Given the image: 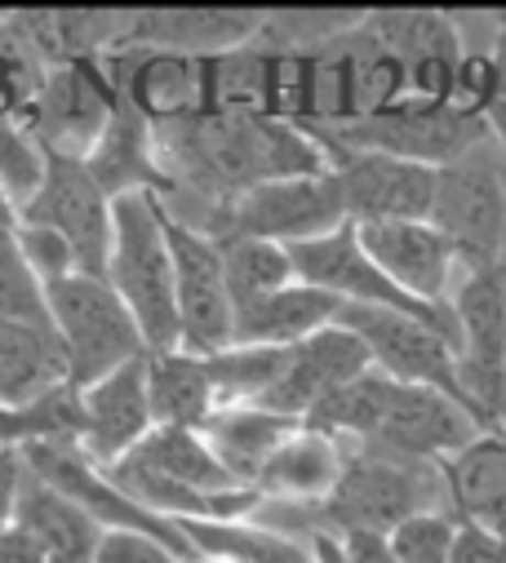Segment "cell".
I'll return each mask as SVG.
<instances>
[{
	"instance_id": "cell-1",
	"label": "cell",
	"mask_w": 506,
	"mask_h": 563,
	"mask_svg": "<svg viewBox=\"0 0 506 563\" xmlns=\"http://www.w3.org/2000/svg\"><path fill=\"white\" fill-rule=\"evenodd\" d=\"M107 279L124 307L134 311L152 351H178V294H174V249H169V218L152 191L116 200V240Z\"/></svg>"
},
{
	"instance_id": "cell-2",
	"label": "cell",
	"mask_w": 506,
	"mask_h": 563,
	"mask_svg": "<svg viewBox=\"0 0 506 563\" xmlns=\"http://www.w3.org/2000/svg\"><path fill=\"white\" fill-rule=\"evenodd\" d=\"M449 510L444 475L440 466L396 457L373 444H346V471L320 515V532L346 537V532H396L414 515Z\"/></svg>"
},
{
	"instance_id": "cell-3",
	"label": "cell",
	"mask_w": 506,
	"mask_h": 563,
	"mask_svg": "<svg viewBox=\"0 0 506 563\" xmlns=\"http://www.w3.org/2000/svg\"><path fill=\"white\" fill-rule=\"evenodd\" d=\"M311 133L324 147L383 152V156H400L427 169H444L488 143V124L480 115L453 102H427V98H400L396 107L364 115L355 124H333V129H311Z\"/></svg>"
},
{
	"instance_id": "cell-4",
	"label": "cell",
	"mask_w": 506,
	"mask_h": 563,
	"mask_svg": "<svg viewBox=\"0 0 506 563\" xmlns=\"http://www.w3.org/2000/svg\"><path fill=\"white\" fill-rule=\"evenodd\" d=\"M50 311H54V329L67 346L76 386H89V382L116 373L120 364L152 351L134 311L124 307V298L116 294L107 275L80 271V275H67L58 285H50Z\"/></svg>"
},
{
	"instance_id": "cell-5",
	"label": "cell",
	"mask_w": 506,
	"mask_h": 563,
	"mask_svg": "<svg viewBox=\"0 0 506 563\" xmlns=\"http://www.w3.org/2000/svg\"><path fill=\"white\" fill-rule=\"evenodd\" d=\"M431 222L449 235L466 271H493L506 257V156L488 137L471 156L440 169Z\"/></svg>"
},
{
	"instance_id": "cell-6",
	"label": "cell",
	"mask_w": 506,
	"mask_h": 563,
	"mask_svg": "<svg viewBox=\"0 0 506 563\" xmlns=\"http://www.w3.org/2000/svg\"><path fill=\"white\" fill-rule=\"evenodd\" d=\"M338 324H346L373 355V368H383L387 377L405 382V386H431L449 399H458L462 408L475 412V421L484 431H497L493 421L480 412V404L471 399V390L462 386V368H458V346L453 338H444L436 324L414 320L405 311H383V307H351L342 302Z\"/></svg>"
},
{
	"instance_id": "cell-7",
	"label": "cell",
	"mask_w": 506,
	"mask_h": 563,
	"mask_svg": "<svg viewBox=\"0 0 506 563\" xmlns=\"http://www.w3.org/2000/svg\"><path fill=\"white\" fill-rule=\"evenodd\" d=\"M289 257H294L298 279H307V285H316V289H324V294H333V298H342L351 307H383V311H405L414 320H427L444 338H453V346H458L453 307H427V302L409 298L396 279L364 253L355 222H346L333 235H320L311 244H294Z\"/></svg>"
},
{
	"instance_id": "cell-8",
	"label": "cell",
	"mask_w": 506,
	"mask_h": 563,
	"mask_svg": "<svg viewBox=\"0 0 506 563\" xmlns=\"http://www.w3.org/2000/svg\"><path fill=\"white\" fill-rule=\"evenodd\" d=\"M346 196L338 169L302 174V178H276L249 187L227 218L222 235H253V240H272V244H311L320 235H333L346 227ZM218 235V240H222Z\"/></svg>"
},
{
	"instance_id": "cell-9",
	"label": "cell",
	"mask_w": 506,
	"mask_h": 563,
	"mask_svg": "<svg viewBox=\"0 0 506 563\" xmlns=\"http://www.w3.org/2000/svg\"><path fill=\"white\" fill-rule=\"evenodd\" d=\"M19 222L63 235L85 275H107L111 240H116V200L98 187V178L89 174L85 161L50 156L45 183L23 205Z\"/></svg>"
},
{
	"instance_id": "cell-10",
	"label": "cell",
	"mask_w": 506,
	"mask_h": 563,
	"mask_svg": "<svg viewBox=\"0 0 506 563\" xmlns=\"http://www.w3.org/2000/svg\"><path fill=\"white\" fill-rule=\"evenodd\" d=\"M169 249H174V294H178L183 351L213 355V351L231 346L235 342V302L227 289L218 240L169 218Z\"/></svg>"
},
{
	"instance_id": "cell-11",
	"label": "cell",
	"mask_w": 506,
	"mask_h": 563,
	"mask_svg": "<svg viewBox=\"0 0 506 563\" xmlns=\"http://www.w3.org/2000/svg\"><path fill=\"white\" fill-rule=\"evenodd\" d=\"M116 107H120V93L102 67V58L67 63V67L50 71V80L36 98V111H32V133L41 137V147L50 156L89 161V152L102 143Z\"/></svg>"
},
{
	"instance_id": "cell-12",
	"label": "cell",
	"mask_w": 506,
	"mask_h": 563,
	"mask_svg": "<svg viewBox=\"0 0 506 563\" xmlns=\"http://www.w3.org/2000/svg\"><path fill=\"white\" fill-rule=\"evenodd\" d=\"M324 156H329V165L342 178L346 218L355 227H373V222H427L431 218L440 169H427V165H414V161H400V156H383V152L324 147Z\"/></svg>"
},
{
	"instance_id": "cell-13",
	"label": "cell",
	"mask_w": 506,
	"mask_h": 563,
	"mask_svg": "<svg viewBox=\"0 0 506 563\" xmlns=\"http://www.w3.org/2000/svg\"><path fill=\"white\" fill-rule=\"evenodd\" d=\"M120 102H130L152 124H178L209 111V67L200 58L165 54L124 41L102 58Z\"/></svg>"
},
{
	"instance_id": "cell-14",
	"label": "cell",
	"mask_w": 506,
	"mask_h": 563,
	"mask_svg": "<svg viewBox=\"0 0 506 563\" xmlns=\"http://www.w3.org/2000/svg\"><path fill=\"white\" fill-rule=\"evenodd\" d=\"M369 32L383 41L409 71V98L449 102L458 67L466 58V36L458 14L444 10H373Z\"/></svg>"
},
{
	"instance_id": "cell-15",
	"label": "cell",
	"mask_w": 506,
	"mask_h": 563,
	"mask_svg": "<svg viewBox=\"0 0 506 563\" xmlns=\"http://www.w3.org/2000/svg\"><path fill=\"white\" fill-rule=\"evenodd\" d=\"M80 408H85L80 453L98 471L124 462L156 431V412H152V395H147V355L80 386Z\"/></svg>"
},
{
	"instance_id": "cell-16",
	"label": "cell",
	"mask_w": 506,
	"mask_h": 563,
	"mask_svg": "<svg viewBox=\"0 0 506 563\" xmlns=\"http://www.w3.org/2000/svg\"><path fill=\"white\" fill-rule=\"evenodd\" d=\"M484 435V427L475 421L471 408H462L458 399L431 390V386H405L396 382L387 421L369 444L387 449L396 457L409 462H427V466H444L449 457H458L466 444H475Z\"/></svg>"
},
{
	"instance_id": "cell-17",
	"label": "cell",
	"mask_w": 506,
	"mask_h": 563,
	"mask_svg": "<svg viewBox=\"0 0 506 563\" xmlns=\"http://www.w3.org/2000/svg\"><path fill=\"white\" fill-rule=\"evenodd\" d=\"M364 253L383 266L396 285L427 302V307H449L458 279H462V257L449 244V235L427 218V222H373L355 227Z\"/></svg>"
},
{
	"instance_id": "cell-18",
	"label": "cell",
	"mask_w": 506,
	"mask_h": 563,
	"mask_svg": "<svg viewBox=\"0 0 506 563\" xmlns=\"http://www.w3.org/2000/svg\"><path fill=\"white\" fill-rule=\"evenodd\" d=\"M373 368L369 346L346 329V324H329L316 338L289 346V364L280 373V382L272 386V395L263 399V408H276L285 417L307 421V412L329 399L338 386L364 377Z\"/></svg>"
},
{
	"instance_id": "cell-19",
	"label": "cell",
	"mask_w": 506,
	"mask_h": 563,
	"mask_svg": "<svg viewBox=\"0 0 506 563\" xmlns=\"http://www.w3.org/2000/svg\"><path fill=\"white\" fill-rule=\"evenodd\" d=\"M272 10H134L130 41L183 58H222L263 36Z\"/></svg>"
},
{
	"instance_id": "cell-20",
	"label": "cell",
	"mask_w": 506,
	"mask_h": 563,
	"mask_svg": "<svg viewBox=\"0 0 506 563\" xmlns=\"http://www.w3.org/2000/svg\"><path fill=\"white\" fill-rule=\"evenodd\" d=\"M346 471V444L324 435V431H311V427H298L276 453L272 462L258 471L253 488L263 493V501H289V506H324L338 488Z\"/></svg>"
},
{
	"instance_id": "cell-21",
	"label": "cell",
	"mask_w": 506,
	"mask_h": 563,
	"mask_svg": "<svg viewBox=\"0 0 506 563\" xmlns=\"http://www.w3.org/2000/svg\"><path fill=\"white\" fill-rule=\"evenodd\" d=\"M89 174L98 178V187L120 200V196H139V191H152V196H165L169 178H165V165H161V152H156V124L147 115H139L130 102H120L102 143L89 152Z\"/></svg>"
},
{
	"instance_id": "cell-22",
	"label": "cell",
	"mask_w": 506,
	"mask_h": 563,
	"mask_svg": "<svg viewBox=\"0 0 506 563\" xmlns=\"http://www.w3.org/2000/svg\"><path fill=\"white\" fill-rule=\"evenodd\" d=\"M19 528L36 537V545L45 550L50 563H94L98 545L107 537V528L76 497H67L50 479H41L32 466H28L23 497H19Z\"/></svg>"
},
{
	"instance_id": "cell-23",
	"label": "cell",
	"mask_w": 506,
	"mask_h": 563,
	"mask_svg": "<svg viewBox=\"0 0 506 563\" xmlns=\"http://www.w3.org/2000/svg\"><path fill=\"white\" fill-rule=\"evenodd\" d=\"M449 510L506 537V431H484L440 466Z\"/></svg>"
},
{
	"instance_id": "cell-24",
	"label": "cell",
	"mask_w": 506,
	"mask_h": 563,
	"mask_svg": "<svg viewBox=\"0 0 506 563\" xmlns=\"http://www.w3.org/2000/svg\"><path fill=\"white\" fill-rule=\"evenodd\" d=\"M342 316V298L294 279L280 294L253 302L244 311H235V342L244 346H298L307 338H316L320 329L338 324Z\"/></svg>"
},
{
	"instance_id": "cell-25",
	"label": "cell",
	"mask_w": 506,
	"mask_h": 563,
	"mask_svg": "<svg viewBox=\"0 0 506 563\" xmlns=\"http://www.w3.org/2000/svg\"><path fill=\"white\" fill-rule=\"evenodd\" d=\"M302 427L298 417H285L276 408L263 404H222L209 421H205V440L209 449L222 457V466L253 488L258 471L272 462V453Z\"/></svg>"
},
{
	"instance_id": "cell-26",
	"label": "cell",
	"mask_w": 506,
	"mask_h": 563,
	"mask_svg": "<svg viewBox=\"0 0 506 563\" xmlns=\"http://www.w3.org/2000/svg\"><path fill=\"white\" fill-rule=\"evenodd\" d=\"M72 382L54 324H0V404H32Z\"/></svg>"
},
{
	"instance_id": "cell-27",
	"label": "cell",
	"mask_w": 506,
	"mask_h": 563,
	"mask_svg": "<svg viewBox=\"0 0 506 563\" xmlns=\"http://www.w3.org/2000/svg\"><path fill=\"white\" fill-rule=\"evenodd\" d=\"M147 395L156 427H191L205 431V421L222 408L218 386L209 377V360L196 351H147Z\"/></svg>"
},
{
	"instance_id": "cell-28",
	"label": "cell",
	"mask_w": 506,
	"mask_h": 563,
	"mask_svg": "<svg viewBox=\"0 0 506 563\" xmlns=\"http://www.w3.org/2000/svg\"><path fill=\"white\" fill-rule=\"evenodd\" d=\"M196 550V559L218 563H316V545L289 537L263 519H187L178 523Z\"/></svg>"
},
{
	"instance_id": "cell-29",
	"label": "cell",
	"mask_w": 506,
	"mask_h": 563,
	"mask_svg": "<svg viewBox=\"0 0 506 563\" xmlns=\"http://www.w3.org/2000/svg\"><path fill=\"white\" fill-rule=\"evenodd\" d=\"M134 462H143L147 471H156L161 479L178 484V488H191V493H231V488H249L240 484L222 457L209 449L205 431H191V427H156L134 453Z\"/></svg>"
},
{
	"instance_id": "cell-30",
	"label": "cell",
	"mask_w": 506,
	"mask_h": 563,
	"mask_svg": "<svg viewBox=\"0 0 506 563\" xmlns=\"http://www.w3.org/2000/svg\"><path fill=\"white\" fill-rule=\"evenodd\" d=\"M392 395H396V377H387L383 368H369L364 377L338 386L329 399H320L302 427L311 431H324L342 444H369L387 421V408H392Z\"/></svg>"
},
{
	"instance_id": "cell-31",
	"label": "cell",
	"mask_w": 506,
	"mask_h": 563,
	"mask_svg": "<svg viewBox=\"0 0 506 563\" xmlns=\"http://www.w3.org/2000/svg\"><path fill=\"white\" fill-rule=\"evenodd\" d=\"M218 249H222V271H227V289H231L235 311L280 294L285 285L298 279L285 244L253 240V235H222Z\"/></svg>"
},
{
	"instance_id": "cell-32",
	"label": "cell",
	"mask_w": 506,
	"mask_h": 563,
	"mask_svg": "<svg viewBox=\"0 0 506 563\" xmlns=\"http://www.w3.org/2000/svg\"><path fill=\"white\" fill-rule=\"evenodd\" d=\"M209 111L218 115H272V49L253 41L249 49L209 58Z\"/></svg>"
},
{
	"instance_id": "cell-33",
	"label": "cell",
	"mask_w": 506,
	"mask_h": 563,
	"mask_svg": "<svg viewBox=\"0 0 506 563\" xmlns=\"http://www.w3.org/2000/svg\"><path fill=\"white\" fill-rule=\"evenodd\" d=\"M209 360V377L222 404H263L289 364V346H244L231 342Z\"/></svg>"
},
{
	"instance_id": "cell-34",
	"label": "cell",
	"mask_w": 506,
	"mask_h": 563,
	"mask_svg": "<svg viewBox=\"0 0 506 563\" xmlns=\"http://www.w3.org/2000/svg\"><path fill=\"white\" fill-rule=\"evenodd\" d=\"M50 71L54 67L23 36L19 19L14 14H0V115L23 120L32 129V111H36V98H41Z\"/></svg>"
},
{
	"instance_id": "cell-35",
	"label": "cell",
	"mask_w": 506,
	"mask_h": 563,
	"mask_svg": "<svg viewBox=\"0 0 506 563\" xmlns=\"http://www.w3.org/2000/svg\"><path fill=\"white\" fill-rule=\"evenodd\" d=\"M0 324H54L50 289L19 249V235H0Z\"/></svg>"
},
{
	"instance_id": "cell-36",
	"label": "cell",
	"mask_w": 506,
	"mask_h": 563,
	"mask_svg": "<svg viewBox=\"0 0 506 563\" xmlns=\"http://www.w3.org/2000/svg\"><path fill=\"white\" fill-rule=\"evenodd\" d=\"M45 169H50V152L41 147V137L23 120L0 115V183L14 196L19 213L45 183Z\"/></svg>"
},
{
	"instance_id": "cell-37",
	"label": "cell",
	"mask_w": 506,
	"mask_h": 563,
	"mask_svg": "<svg viewBox=\"0 0 506 563\" xmlns=\"http://www.w3.org/2000/svg\"><path fill=\"white\" fill-rule=\"evenodd\" d=\"M453 537H458V515L453 510H427L414 515L392 532V545L400 563H453Z\"/></svg>"
},
{
	"instance_id": "cell-38",
	"label": "cell",
	"mask_w": 506,
	"mask_h": 563,
	"mask_svg": "<svg viewBox=\"0 0 506 563\" xmlns=\"http://www.w3.org/2000/svg\"><path fill=\"white\" fill-rule=\"evenodd\" d=\"M497 98V58H493V45H466V58L458 67V80H453V107L471 111V115H488Z\"/></svg>"
},
{
	"instance_id": "cell-39",
	"label": "cell",
	"mask_w": 506,
	"mask_h": 563,
	"mask_svg": "<svg viewBox=\"0 0 506 563\" xmlns=\"http://www.w3.org/2000/svg\"><path fill=\"white\" fill-rule=\"evenodd\" d=\"M14 235H19V249L32 262V271L45 279V289L58 285V279H67V275H80V262H76V253L63 235H54L45 227H28V222H19Z\"/></svg>"
},
{
	"instance_id": "cell-40",
	"label": "cell",
	"mask_w": 506,
	"mask_h": 563,
	"mask_svg": "<svg viewBox=\"0 0 506 563\" xmlns=\"http://www.w3.org/2000/svg\"><path fill=\"white\" fill-rule=\"evenodd\" d=\"M94 563H191V559H183L169 541H161V537H152V532L111 528V532L102 537Z\"/></svg>"
},
{
	"instance_id": "cell-41",
	"label": "cell",
	"mask_w": 506,
	"mask_h": 563,
	"mask_svg": "<svg viewBox=\"0 0 506 563\" xmlns=\"http://www.w3.org/2000/svg\"><path fill=\"white\" fill-rule=\"evenodd\" d=\"M453 563H506V537H497L493 528H480V523L458 519Z\"/></svg>"
},
{
	"instance_id": "cell-42",
	"label": "cell",
	"mask_w": 506,
	"mask_h": 563,
	"mask_svg": "<svg viewBox=\"0 0 506 563\" xmlns=\"http://www.w3.org/2000/svg\"><path fill=\"white\" fill-rule=\"evenodd\" d=\"M28 462L19 449H0V532L19 523V497H23Z\"/></svg>"
},
{
	"instance_id": "cell-43",
	"label": "cell",
	"mask_w": 506,
	"mask_h": 563,
	"mask_svg": "<svg viewBox=\"0 0 506 563\" xmlns=\"http://www.w3.org/2000/svg\"><path fill=\"white\" fill-rule=\"evenodd\" d=\"M338 541H342L346 563H400V554H396L387 532H346Z\"/></svg>"
},
{
	"instance_id": "cell-44",
	"label": "cell",
	"mask_w": 506,
	"mask_h": 563,
	"mask_svg": "<svg viewBox=\"0 0 506 563\" xmlns=\"http://www.w3.org/2000/svg\"><path fill=\"white\" fill-rule=\"evenodd\" d=\"M493 58H497V98H493L484 124H488V137L497 143V152L506 156V32H497V41H493Z\"/></svg>"
},
{
	"instance_id": "cell-45",
	"label": "cell",
	"mask_w": 506,
	"mask_h": 563,
	"mask_svg": "<svg viewBox=\"0 0 506 563\" xmlns=\"http://www.w3.org/2000/svg\"><path fill=\"white\" fill-rule=\"evenodd\" d=\"M0 563H50V559H45V550L36 545V537L14 523V528L0 532Z\"/></svg>"
},
{
	"instance_id": "cell-46",
	"label": "cell",
	"mask_w": 506,
	"mask_h": 563,
	"mask_svg": "<svg viewBox=\"0 0 506 563\" xmlns=\"http://www.w3.org/2000/svg\"><path fill=\"white\" fill-rule=\"evenodd\" d=\"M311 545H316V563H346V554H342V541H338L333 532H320Z\"/></svg>"
},
{
	"instance_id": "cell-47",
	"label": "cell",
	"mask_w": 506,
	"mask_h": 563,
	"mask_svg": "<svg viewBox=\"0 0 506 563\" xmlns=\"http://www.w3.org/2000/svg\"><path fill=\"white\" fill-rule=\"evenodd\" d=\"M10 231H19V205L6 191V183H0V235H10Z\"/></svg>"
},
{
	"instance_id": "cell-48",
	"label": "cell",
	"mask_w": 506,
	"mask_h": 563,
	"mask_svg": "<svg viewBox=\"0 0 506 563\" xmlns=\"http://www.w3.org/2000/svg\"><path fill=\"white\" fill-rule=\"evenodd\" d=\"M493 23H497V32H506V10H493Z\"/></svg>"
},
{
	"instance_id": "cell-49",
	"label": "cell",
	"mask_w": 506,
	"mask_h": 563,
	"mask_svg": "<svg viewBox=\"0 0 506 563\" xmlns=\"http://www.w3.org/2000/svg\"><path fill=\"white\" fill-rule=\"evenodd\" d=\"M196 563H218V559H196Z\"/></svg>"
},
{
	"instance_id": "cell-50",
	"label": "cell",
	"mask_w": 506,
	"mask_h": 563,
	"mask_svg": "<svg viewBox=\"0 0 506 563\" xmlns=\"http://www.w3.org/2000/svg\"><path fill=\"white\" fill-rule=\"evenodd\" d=\"M502 266H506V262H502Z\"/></svg>"
},
{
	"instance_id": "cell-51",
	"label": "cell",
	"mask_w": 506,
	"mask_h": 563,
	"mask_svg": "<svg viewBox=\"0 0 506 563\" xmlns=\"http://www.w3.org/2000/svg\"><path fill=\"white\" fill-rule=\"evenodd\" d=\"M502 262H506V257H502Z\"/></svg>"
}]
</instances>
